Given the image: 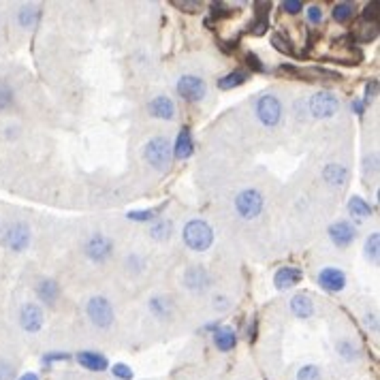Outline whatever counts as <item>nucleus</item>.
I'll list each match as a JSON object with an SVG mask.
<instances>
[{
    "mask_svg": "<svg viewBox=\"0 0 380 380\" xmlns=\"http://www.w3.org/2000/svg\"><path fill=\"white\" fill-rule=\"evenodd\" d=\"M184 242L190 250H197V252L208 250L214 242V233L210 229V224L203 220H190L184 226Z\"/></svg>",
    "mask_w": 380,
    "mask_h": 380,
    "instance_id": "obj_1",
    "label": "nucleus"
},
{
    "mask_svg": "<svg viewBox=\"0 0 380 380\" xmlns=\"http://www.w3.org/2000/svg\"><path fill=\"white\" fill-rule=\"evenodd\" d=\"M171 156H173V150H171L169 139L154 137V139L147 141V145H145V159H147V163L154 167L156 171H167L169 165H171Z\"/></svg>",
    "mask_w": 380,
    "mask_h": 380,
    "instance_id": "obj_2",
    "label": "nucleus"
},
{
    "mask_svg": "<svg viewBox=\"0 0 380 380\" xmlns=\"http://www.w3.org/2000/svg\"><path fill=\"white\" fill-rule=\"evenodd\" d=\"M235 208L242 218L252 220L263 212V194L259 190H242L235 199Z\"/></svg>",
    "mask_w": 380,
    "mask_h": 380,
    "instance_id": "obj_3",
    "label": "nucleus"
},
{
    "mask_svg": "<svg viewBox=\"0 0 380 380\" xmlns=\"http://www.w3.org/2000/svg\"><path fill=\"white\" fill-rule=\"evenodd\" d=\"M86 310H88L90 320L96 327H100V329L111 327V323H114V308H111V303L105 297H92L88 301V308Z\"/></svg>",
    "mask_w": 380,
    "mask_h": 380,
    "instance_id": "obj_4",
    "label": "nucleus"
},
{
    "mask_svg": "<svg viewBox=\"0 0 380 380\" xmlns=\"http://www.w3.org/2000/svg\"><path fill=\"white\" fill-rule=\"evenodd\" d=\"M30 244V226L26 222H13L3 231V246L9 250H24Z\"/></svg>",
    "mask_w": 380,
    "mask_h": 380,
    "instance_id": "obj_5",
    "label": "nucleus"
},
{
    "mask_svg": "<svg viewBox=\"0 0 380 380\" xmlns=\"http://www.w3.org/2000/svg\"><path fill=\"white\" fill-rule=\"evenodd\" d=\"M257 116L265 126H275L282 118V103L280 98L273 96V94H265L259 98L257 103Z\"/></svg>",
    "mask_w": 380,
    "mask_h": 380,
    "instance_id": "obj_6",
    "label": "nucleus"
},
{
    "mask_svg": "<svg viewBox=\"0 0 380 380\" xmlns=\"http://www.w3.org/2000/svg\"><path fill=\"white\" fill-rule=\"evenodd\" d=\"M310 114L314 118H332L334 114H338L340 109V103L338 98L332 94V92H316L312 98H310Z\"/></svg>",
    "mask_w": 380,
    "mask_h": 380,
    "instance_id": "obj_7",
    "label": "nucleus"
},
{
    "mask_svg": "<svg viewBox=\"0 0 380 380\" xmlns=\"http://www.w3.org/2000/svg\"><path fill=\"white\" fill-rule=\"evenodd\" d=\"M177 92L186 100H190V103H199L201 98H206L208 86L203 80L197 78V75H184V78H180V82H177Z\"/></svg>",
    "mask_w": 380,
    "mask_h": 380,
    "instance_id": "obj_8",
    "label": "nucleus"
},
{
    "mask_svg": "<svg viewBox=\"0 0 380 380\" xmlns=\"http://www.w3.org/2000/svg\"><path fill=\"white\" fill-rule=\"evenodd\" d=\"M84 250H86L88 259H92L94 263H103V261L109 259L111 250H114V244H111L109 237L96 233V235H92V237L86 242V248H84Z\"/></svg>",
    "mask_w": 380,
    "mask_h": 380,
    "instance_id": "obj_9",
    "label": "nucleus"
},
{
    "mask_svg": "<svg viewBox=\"0 0 380 380\" xmlns=\"http://www.w3.org/2000/svg\"><path fill=\"white\" fill-rule=\"evenodd\" d=\"M19 325L24 332L28 334H37L43 327V310L37 306V303H24L19 310Z\"/></svg>",
    "mask_w": 380,
    "mask_h": 380,
    "instance_id": "obj_10",
    "label": "nucleus"
},
{
    "mask_svg": "<svg viewBox=\"0 0 380 380\" xmlns=\"http://www.w3.org/2000/svg\"><path fill=\"white\" fill-rule=\"evenodd\" d=\"M329 237L332 242L340 248H346L352 244V239L357 237V229H354V224L346 222V220H338L336 224L329 226Z\"/></svg>",
    "mask_w": 380,
    "mask_h": 380,
    "instance_id": "obj_11",
    "label": "nucleus"
},
{
    "mask_svg": "<svg viewBox=\"0 0 380 380\" xmlns=\"http://www.w3.org/2000/svg\"><path fill=\"white\" fill-rule=\"evenodd\" d=\"M318 282H320V287H323L325 291H329V293H338V291H342L344 284H346V275H344L342 269L327 267V269H323V271L318 273Z\"/></svg>",
    "mask_w": 380,
    "mask_h": 380,
    "instance_id": "obj_12",
    "label": "nucleus"
},
{
    "mask_svg": "<svg viewBox=\"0 0 380 380\" xmlns=\"http://www.w3.org/2000/svg\"><path fill=\"white\" fill-rule=\"evenodd\" d=\"M184 284L194 291V293H201V291H206L208 284H210V275L208 271L201 267V265H194V267H188L186 273H184Z\"/></svg>",
    "mask_w": 380,
    "mask_h": 380,
    "instance_id": "obj_13",
    "label": "nucleus"
},
{
    "mask_svg": "<svg viewBox=\"0 0 380 380\" xmlns=\"http://www.w3.org/2000/svg\"><path fill=\"white\" fill-rule=\"evenodd\" d=\"M78 361L82 368L90 370V372H105L109 368V361L105 354H98V352H92V350H84L78 354Z\"/></svg>",
    "mask_w": 380,
    "mask_h": 380,
    "instance_id": "obj_14",
    "label": "nucleus"
},
{
    "mask_svg": "<svg viewBox=\"0 0 380 380\" xmlns=\"http://www.w3.org/2000/svg\"><path fill=\"white\" fill-rule=\"evenodd\" d=\"M37 295L43 303H47V306H54L60 295V287L56 280H52V278H43L37 284Z\"/></svg>",
    "mask_w": 380,
    "mask_h": 380,
    "instance_id": "obj_15",
    "label": "nucleus"
},
{
    "mask_svg": "<svg viewBox=\"0 0 380 380\" xmlns=\"http://www.w3.org/2000/svg\"><path fill=\"white\" fill-rule=\"evenodd\" d=\"M150 114L154 118H161V120H173L175 118V105L169 96H156L154 100L150 103Z\"/></svg>",
    "mask_w": 380,
    "mask_h": 380,
    "instance_id": "obj_16",
    "label": "nucleus"
},
{
    "mask_svg": "<svg viewBox=\"0 0 380 380\" xmlns=\"http://www.w3.org/2000/svg\"><path fill=\"white\" fill-rule=\"evenodd\" d=\"M299 280H301V271L297 267H282V269H278L275 275H273V284H275V289H280V291L295 287Z\"/></svg>",
    "mask_w": 380,
    "mask_h": 380,
    "instance_id": "obj_17",
    "label": "nucleus"
},
{
    "mask_svg": "<svg viewBox=\"0 0 380 380\" xmlns=\"http://www.w3.org/2000/svg\"><path fill=\"white\" fill-rule=\"evenodd\" d=\"M323 177H325V182H327L329 186H344V184H346V177H348V171H346L344 165L332 163V165H327V167H325Z\"/></svg>",
    "mask_w": 380,
    "mask_h": 380,
    "instance_id": "obj_18",
    "label": "nucleus"
},
{
    "mask_svg": "<svg viewBox=\"0 0 380 380\" xmlns=\"http://www.w3.org/2000/svg\"><path fill=\"white\" fill-rule=\"evenodd\" d=\"M214 344H216V348H218V350L226 352V350L235 348V344H237V336H235V332H233L231 327H220L218 332L214 334Z\"/></svg>",
    "mask_w": 380,
    "mask_h": 380,
    "instance_id": "obj_19",
    "label": "nucleus"
},
{
    "mask_svg": "<svg viewBox=\"0 0 380 380\" xmlns=\"http://www.w3.org/2000/svg\"><path fill=\"white\" fill-rule=\"evenodd\" d=\"M192 150H194V145H192V135H190L188 129H184L180 135H177V141H175V147H173V154H175V159L184 161V159H188V156L192 154Z\"/></svg>",
    "mask_w": 380,
    "mask_h": 380,
    "instance_id": "obj_20",
    "label": "nucleus"
},
{
    "mask_svg": "<svg viewBox=\"0 0 380 380\" xmlns=\"http://www.w3.org/2000/svg\"><path fill=\"white\" fill-rule=\"evenodd\" d=\"M291 310L299 318H310L314 314V303L308 295H295L291 299Z\"/></svg>",
    "mask_w": 380,
    "mask_h": 380,
    "instance_id": "obj_21",
    "label": "nucleus"
},
{
    "mask_svg": "<svg viewBox=\"0 0 380 380\" xmlns=\"http://www.w3.org/2000/svg\"><path fill=\"white\" fill-rule=\"evenodd\" d=\"M246 80H248V73L242 71V69H237V71H231L229 75H224V78H220L218 80V88L220 90H231V88L242 86Z\"/></svg>",
    "mask_w": 380,
    "mask_h": 380,
    "instance_id": "obj_22",
    "label": "nucleus"
},
{
    "mask_svg": "<svg viewBox=\"0 0 380 380\" xmlns=\"http://www.w3.org/2000/svg\"><path fill=\"white\" fill-rule=\"evenodd\" d=\"M39 17H41V11H39V7H35V5H24L21 9H19V13H17V19H19V24L21 26H35V24L39 21Z\"/></svg>",
    "mask_w": 380,
    "mask_h": 380,
    "instance_id": "obj_23",
    "label": "nucleus"
},
{
    "mask_svg": "<svg viewBox=\"0 0 380 380\" xmlns=\"http://www.w3.org/2000/svg\"><path fill=\"white\" fill-rule=\"evenodd\" d=\"M150 310L154 312L156 316H167L171 312V301L167 297L159 295V297H154L150 301Z\"/></svg>",
    "mask_w": 380,
    "mask_h": 380,
    "instance_id": "obj_24",
    "label": "nucleus"
},
{
    "mask_svg": "<svg viewBox=\"0 0 380 380\" xmlns=\"http://www.w3.org/2000/svg\"><path fill=\"white\" fill-rule=\"evenodd\" d=\"M348 210H350V214H354V216H370L372 214V208L365 203V201L361 199V197H352L350 201H348Z\"/></svg>",
    "mask_w": 380,
    "mask_h": 380,
    "instance_id": "obj_25",
    "label": "nucleus"
},
{
    "mask_svg": "<svg viewBox=\"0 0 380 380\" xmlns=\"http://www.w3.org/2000/svg\"><path fill=\"white\" fill-rule=\"evenodd\" d=\"M150 235L154 237L156 242H165V239H169V237H171V222H167V220L156 222V224L150 229Z\"/></svg>",
    "mask_w": 380,
    "mask_h": 380,
    "instance_id": "obj_26",
    "label": "nucleus"
},
{
    "mask_svg": "<svg viewBox=\"0 0 380 380\" xmlns=\"http://www.w3.org/2000/svg\"><path fill=\"white\" fill-rule=\"evenodd\" d=\"M15 100V94H13V88L7 86V84H0V111H7Z\"/></svg>",
    "mask_w": 380,
    "mask_h": 380,
    "instance_id": "obj_27",
    "label": "nucleus"
},
{
    "mask_svg": "<svg viewBox=\"0 0 380 380\" xmlns=\"http://www.w3.org/2000/svg\"><path fill=\"white\" fill-rule=\"evenodd\" d=\"M352 15H354V7L350 3H340V5L334 7V19L340 21V24L342 21H348Z\"/></svg>",
    "mask_w": 380,
    "mask_h": 380,
    "instance_id": "obj_28",
    "label": "nucleus"
},
{
    "mask_svg": "<svg viewBox=\"0 0 380 380\" xmlns=\"http://www.w3.org/2000/svg\"><path fill=\"white\" fill-rule=\"evenodd\" d=\"M271 45L278 49V52H280V54H284V56H293V45L289 43V39H284L282 35H273L271 37Z\"/></svg>",
    "mask_w": 380,
    "mask_h": 380,
    "instance_id": "obj_29",
    "label": "nucleus"
},
{
    "mask_svg": "<svg viewBox=\"0 0 380 380\" xmlns=\"http://www.w3.org/2000/svg\"><path fill=\"white\" fill-rule=\"evenodd\" d=\"M378 246H380V235L378 233L370 235L365 244V255L372 263H378Z\"/></svg>",
    "mask_w": 380,
    "mask_h": 380,
    "instance_id": "obj_30",
    "label": "nucleus"
},
{
    "mask_svg": "<svg viewBox=\"0 0 380 380\" xmlns=\"http://www.w3.org/2000/svg\"><path fill=\"white\" fill-rule=\"evenodd\" d=\"M171 5L175 7V9H180V11H184V13H197L201 7L199 0H171Z\"/></svg>",
    "mask_w": 380,
    "mask_h": 380,
    "instance_id": "obj_31",
    "label": "nucleus"
},
{
    "mask_svg": "<svg viewBox=\"0 0 380 380\" xmlns=\"http://www.w3.org/2000/svg\"><path fill=\"white\" fill-rule=\"evenodd\" d=\"M297 380H320V370H318V365H314V363L303 365V368L297 372Z\"/></svg>",
    "mask_w": 380,
    "mask_h": 380,
    "instance_id": "obj_32",
    "label": "nucleus"
},
{
    "mask_svg": "<svg viewBox=\"0 0 380 380\" xmlns=\"http://www.w3.org/2000/svg\"><path fill=\"white\" fill-rule=\"evenodd\" d=\"M365 30H354V39L357 41H363V43H370V41H374L376 39V26L374 24H368L365 21Z\"/></svg>",
    "mask_w": 380,
    "mask_h": 380,
    "instance_id": "obj_33",
    "label": "nucleus"
},
{
    "mask_svg": "<svg viewBox=\"0 0 380 380\" xmlns=\"http://www.w3.org/2000/svg\"><path fill=\"white\" fill-rule=\"evenodd\" d=\"M111 372H114V376L118 378V380H133V370L126 365V363H116L114 368H111Z\"/></svg>",
    "mask_w": 380,
    "mask_h": 380,
    "instance_id": "obj_34",
    "label": "nucleus"
},
{
    "mask_svg": "<svg viewBox=\"0 0 380 380\" xmlns=\"http://www.w3.org/2000/svg\"><path fill=\"white\" fill-rule=\"evenodd\" d=\"M15 378V365L7 359H0V380H13Z\"/></svg>",
    "mask_w": 380,
    "mask_h": 380,
    "instance_id": "obj_35",
    "label": "nucleus"
},
{
    "mask_svg": "<svg viewBox=\"0 0 380 380\" xmlns=\"http://www.w3.org/2000/svg\"><path fill=\"white\" fill-rule=\"evenodd\" d=\"M338 352L342 354L344 359H348V361H352L354 357H357V348H354L350 342H340L338 344Z\"/></svg>",
    "mask_w": 380,
    "mask_h": 380,
    "instance_id": "obj_36",
    "label": "nucleus"
},
{
    "mask_svg": "<svg viewBox=\"0 0 380 380\" xmlns=\"http://www.w3.org/2000/svg\"><path fill=\"white\" fill-rule=\"evenodd\" d=\"M212 15L218 17V19H224V17L233 15V9H229L224 3H214V5H212Z\"/></svg>",
    "mask_w": 380,
    "mask_h": 380,
    "instance_id": "obj_37",
    "label": "nucleus"
},
{
    "mask_svg": "<svg viewBox=\"0 0 380 380\" xmlns=\"http://www.w3.org/2000/svg\"><path fill=\"white\" fill-rule=\"evenodd\" d=\"M159 212L156 210H139V212H131L129 218L131 220H139V222H145V220H152Z\"/></svg>",
    "mask_w": 380,
    "mask_h": 380,
    "instance_id": "obj_38",
    "label": "nucleus"
},
{
    "mask_svg": "<svg viewBox=\"0 0 380 380\" xmlns=\"http://www.w3.org/2000/svg\"><path fill=\"white\" fill-rule=\"evenodd\" d=\"M267 26H269V17H257L255 26H250V30H252V35L261 37V35H265Z\"/></svg>",
    "mask_w": 380,
    "mask_h": 380,
    "instance_id": "obj_39",
    "label": "nucleus"
},
{
    "mask_svg": "<svg viewBox=\"0 0 380 380\" xmlns=\"http://www.w3.org/2000/svg\"><path fill=\"white\" fill-rule=\"evenodd\" d=\"M363 21H368V24H374L376 21V17H378V3H370L365 9H363Z\"/></svg>",
    "mask_w": 380,
    "mask_h": 380,
    "instance_id": "obj_40",
    "label": "nucleus"
},
{
    "mask_svg": "<svg viewBox=\"0 0 380 380\" xmlns=\"http://www.w3.org/2000/svg\"><path fill=\"white\" fill-rule=\"evenodd\" d=\"M301 7H303L301 0H284V3H282V9H284L287 13H291V15L299 13V11H301Z\"/></svg>",
    "mask_w": 380,
    "mask_h": 380,
    "instance_id": "obj_41",
    "label": "nucleus"
},
{
    "mask_svg": "<svg viewBox=\"0 0 380 380\" xmlns=\"http://www.w3.org/2000/svg\"><path fill=\"white\" fill-rule=\"evenodd\" d=\"M66 359H71V354H69V352H49V354H45V357H43V361H45V363L66 361Z\"/></svg>",
    "mask_w": 380,
    "mask_h": 380,
    "instance_id": "obj_42",
    "label": "nucleus"
},
{
    "mask_svg": "<svg viewBox=\"0 0 380 380\" xmlns=\"http://www.w3.org/2000/svg\"><path fill=\"white\" fill-rule=\"evenodd\" d=\"M246 62H248V66H250L252 71H255V73H261V71L265 69L257 54H248V56H246Z\"/></svg>",
    "mask_w": 380,
    "mask_h": 380,
    "instance_id": "obj_43",
    "label": "nucleus"
},
{
    "mask_svg": "<svg viewBox=\"0 0 380 380\" xmlns=\"http://www.w3.org/2000/svg\"><path fill=\"white\" fill-rule=\"evenodd\" d=\"M308 19H310L312 24H320V19H323V9H320L318 5H312V7L308 9Z\"/></svg>",
    "mask_w": 380,
    "mask_h": 380,
    "instance_id": "obj_44",
    "label": "nucleus"
},
{
    "mask_svg": "<svg viewBox=\"0 0 380 380\" xmlns=\"http://www.w3.org/2000/svg\"><path fill=\"white\" fill-rule=\"evenodd\" d=\"M376 90H378V82L374 80V82H370V84H368V94H365V100H370L372 96H376Z\"/></svg>",
    "mask_w": 380,
    "mask_h": 380,
    "instance_id": "obj_45",
    "label": "nucleus"
},
{
    "mask_svg": "<svg viewBox=\"0 0 380 380\" xmlns=\"http://www.w3.org/2000/svg\"><path fill=\"white\" fill-rule=\"evenodd\" d=\"M352 111H357L361 116L363 114V100H352Z\"/></svg>",
    "mask_w": 380,
    "mask_h": 380,
    "instance_id": "obj_46",
    "label": "nucleus"
},
{
    "mask_svg": "<svg viewBox=\"0 0 380 380\" xmlns=\"http://www.w3.org/2000/svg\"><path fill=\"white\" fill-rule=\"evenodd\" d=\"M17 380H39V376L35 372H26V374H21Z\"/></svg>",
    "mask_w": 380,
    "mask_h": 380,
    "instance_id": "obj_47",
    "label": "nucleus"
},
{
    "mask_svg": "<svg viewBox=\"0 0 380 380\" xmlns=\"http://www.w3.org/2000/svg\"><path fill=\"white\" fill-rule=\"evenodd\" d=\"M365 323H368V327H372L374 332L378 329V323H376V316H372V314H368V318H365Z\"/></svg>",
    "mask_w": 380,
    "mask_h": 380,
    "instance_id": "obj_48",
    "label": "nucleus"
}]
</instances>
